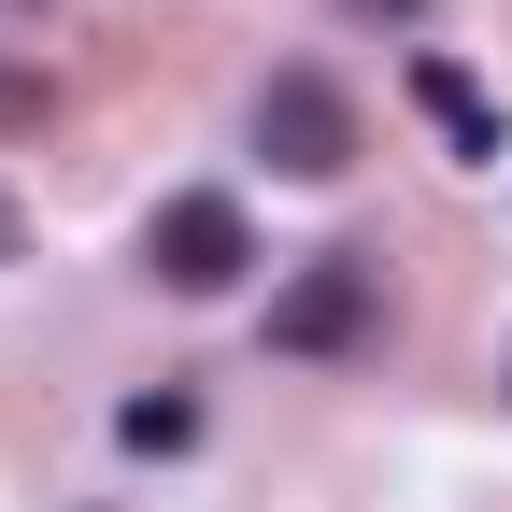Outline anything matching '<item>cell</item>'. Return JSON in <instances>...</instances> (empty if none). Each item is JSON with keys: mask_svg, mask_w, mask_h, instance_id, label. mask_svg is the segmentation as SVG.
<instances>
[{"mask_svg": "<svg viewBox=\"0 0 512 512\" xmlns=\"http://www.w3.org/2000/svg\"><path fill=\"white\" fill-rule=\"evenodd\" d=\"M143 271H157L171 299H228V285L256 271L242 200H228V185H185V200H157V214H143Z\"/></svg>", "mask_w": 512, "mask_h": 512, "instance_id": "6da1fadb", "label": "cell"}, {"mask_svg": "<svg viewBox=\"0 0 512 512\" xmlns=\"http://www.w3.org/2000/svg\"><path fill=\"white\" fill-rule=\"evenodd\" d=\"M256 157H271L285 185H342V171H356V100L313 72V57L271 72V86H256Z\"/></svg>", "mask_w": 512, "mask_h": 512, "instance_id": "7a4b0ae2", "label": "cell"}, {"mask_svg": "<svg viewBox=\"0 0 512 512\" xmlns=\"http://www.w3.org/2000/svg\"><path fill=\"white\" fill-rule=\"evenodd\" d=\"M384 328V271L370 256H299L271 285V356H356Z\"/></svg>", "mask_w": 512, "mask_h": 512, "instance_id": "3957f363", "label": "cell"}, {"mask_svg": "<svg viewBox=\"0 0 512 512\" xmlns=\"http://www.w3.org/2000/svg\"><path fill=\"white\" fill-rule=\"evenodd\" d=\"M413 114H427V128H441L456 157H484V171H498V100H484V86L456 72V57H413Z\"/></svg>", "mask_w": 512, "mask_h": 512, "instance_id": "277c9868", "label": "cell"}, {"mask_svg": "<svg viewBox=\"0 0 512 512\" xmlns=\"http://www.w3.org/2000/svg\"><path fill=\"white\" fill-rule=\"evenodd\" d=\"M114 441L128 456H185V441H200V399H185V384H143V399L114 413Z\"/></svg>", "mask_w": 512, "mask_h": 512, "instance_id": "5b68a950", "label": "cell"}, {"mask_svg": "<svg viewBox=\"0 0 512 512\" xmlns=\"http://www.w3.org/2000/svg\"><path fill=\"white\" fill-rule=\"evenodd\" d=\"M43 114V72H0V128H29Z\"/></svg>", "mask_w": 512, "mask_h": 512, "instance_id": "8992f818", "label": "cell"}, {"mask_svg": "<svg viewBox=\"0 0 512 512\" xmlns=\"http://www.w3.org/2000/svg\"><path fill=\"white\" fill-rule=\"evenodd\" d=\"M15 256H29V214H15V185H0V271H15Z\"/></svg>", "mask_w": 512, "mask_h": 512, "instance_id": "52a82bcc", "label": "cell"}, {"mask_svg": "<svg viewBox=\"0 0 512 512\" xmlns=\"http://www.w3.org/2000/svg\"><path fill=\"white\" fill-rule=\"evenodd\" d=\"M370 15H427V0H370Z\"/></svg>", "mask_w": 512, "mask_h": 512, "instance_id": "ba28073f", "label": "cell"}]
</instances>
